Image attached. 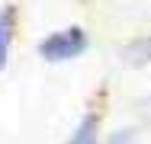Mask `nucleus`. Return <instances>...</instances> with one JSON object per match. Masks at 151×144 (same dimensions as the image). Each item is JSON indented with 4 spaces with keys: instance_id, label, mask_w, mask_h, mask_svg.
Masks as SVG:
<instances>
[{
    "instance_id": "obj_1",
    "label": "nucleus",
    "mask_w": 151,
    "mask_h": 144,
    "mask_svg": "<svg viewBox=\"0 0 151 144\" xmlns=\"http://www.w3.org/2000/svg\"><path fill=\"white\" fill-rule=\"evenodd\" d=\"M90 38H87V29L84 26H68V29H58V32H48L42 42H39V58L45 61H74L87 51Z\"/></svg>"
},
{
    "instance_id": "obj_2",
    "label": "nucleus",
    "mask_w": 151,
    "mask_h": 144,
    "mask_svg": "<svg viewBox=\"0 0 151 144\" xmlns=\"http://www.w3.org/2000/svg\"><path fill=\"white\" fill-rule=\"evenodd\" d=\"M13 38H16V6L6 3V6H0V71H3L6 61H10Z\"/></svg>"
},
{
    "instance_id": "obj_3",
    "label": "nucleus",
    "mask_w": 151,
    "mask_h": 144,
    "mask_svg": "<svg viewBox=\"0 0 151 144\" xmlns=\"http://www.w3.org/2000/svg\"><path fill=\"white\" fill-rule=\"evenodd\" d=\"M64 144H100V115L87 112L81 122H77V128L71 131V138Z\"/></svg>"
},
{
    "instance_id": "obj_4",
    "label": "nucleus",
    "mask_w": 151,
    "mask_h": 144,
    "mask_svg": "<svg viewBox=\"0 0 151 144\" xmlns=\"http://www.w3.org/2000/svg\"><path fill=\"white\" fill-rule=\"evenodd\" d=\"M122 61H125L129 67H148L151 64V35L129 42V45L122 48Z\"/></svg>"
},
{
    "instance_id": "obj_5",
    "label": "nucleus",
    "mask_w": 151,
    "mask_h": 144,
    "mask_svg": "<svg viewBox=\"0 0 151 144\" xmlns=\"http://www.w3.org/2000/svg\"><path fill=\"white\" fill-rule=\"evenodd\" d=\"M106 144H138V128H122L116 135H109Z\"/></svg>"
},
{
    "instance_id": "obj_6",
    "label": "nucleus",
    "mask_w": 151,
    "mask_h": 144,
    "mask_svg": "<svg viewBox=\"0 0 151 144\" xmlns=\"http://www.w3.org/2000/svg\"><path fill=\"white\" fill-rule=\"evenodd\" d=\"M148 106H151V99H148Z\"/></svg>"
}]
</instances>
